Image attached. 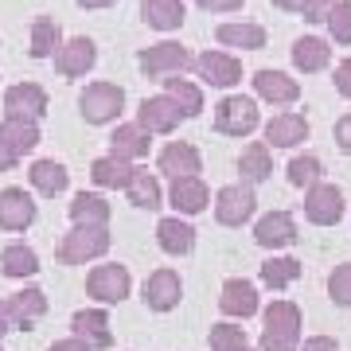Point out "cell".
Instances as JSON below:
<instances>
[{"instance_id": "1", "label": "cell", "mask_w": 351, "mask_h": 351, "mask_svg": "<svg viewBox=\"0 0 351 351\" xmlns=\"http://www.w3.org/2000/svg\"><path fill=\"white\" fill-rule=\"evenodd\" d=\"M262 348L258 351H301V328L304 316L293 301H269L262 313Z\"/></svg>"}, {"instance_id": "2", "label": "cell", "mask_w": 351, "mask_h": 351, "mask_svg": "<svg viewBox=\"0 0 351 351\" xmlns=\"http://www.w3.org/2000/svg\"><path fill=\"white\" fill-rule=\"evenodd\" d=\"M121 110H125V90L117 82H90L78 94V113L90 125H110V121L121 117Z\"/></svg>"}, {"instance_id": "3", "label": "cell", "mask_w": 351, "mask_h": 351, "mask_svg": "<svg viewBox=\"0 0 351 351\" xmlns=\"http://www.w3.org/2000/svg\"><path fill=\"white\" fill-rule=\"evenodd\" d=\"M106 250H110V230L106 226H75L71 234L59 239L55 258L63 265H86L94 258H101Z\"/></svg>"}, {"instance_id": "4", "label": "cell", "mask_w": 351, "mask_h": 351, "mask_svg": "<svg viewBox=\"0 0 351 351\" xmlns=\"http://www.w3.org/2000/svg\"><path fill=\"white\" fill-rule=\"evenodd\" d=\"M258 121H262V113H258V101L250 94H226L215 106V129L226 137H250Z\"/></svg>"}, {"instance_id": "5", "label": "cell", "mask_w": 351, "mask_h": 351, "mask_svg": "<svg viewBox=\"0 0 351 351\" xmlns=\"http://www.w3.org/2000/svg\"><path fill=\"white\" fill-rule=\"evenodd\" d=\"M137 66L145 71L149 78H180L188 66H195V59L188 55V47H180L172 39H164V43H152L137 55Z\"/></svg>"}, {"instance_id": "6", "label": "cell", "mask_w": 351, "mask_h": 351, "mask_svg": "<svg viewBox=\"0 0 351 351\" xmlns=\"http://www.w3.org/2000/svg\"><path fill=\"white\" fill-rule=\"evenodd\" d=\"M254 211H258V195H254V184H226V188H219V195H215V219L223 226H242L250 223Z\"/></svg>"}, {"instance_id": "7", "label": "cell", "mask_w": 351, "mask_h": 351, "mask_svg": "<svg viewBox=\"0 0 351 351\" xmlns=\"http://www.w3.org/2000/svg\"><path fill=\"white\" fill-rule=\"evenodd\" d=\"M129 289H133V277H129L125 265H117V262L94 265L86 277V293L98 304H121L129 297Z\"/></svg>"}, {"instance_id": "8", "label": "cell", "mask_w": 351, "mask_h": 351, "mask_svg": "<svg viewBox=\"0 0 351 351\" xmlns=\"http://www.w3.org/2000/svg\"><path fill=\"white\" fill-rule=\"evenodd\" d=\"M180 297H184V281H180V274H176V269L160 265V269H152V274L145 277L141 301L149 304L152 313H172L176 304H180Z\"/></svg>"}, {"instance_id": "9", "label": "cell", "mask_w": 351, "mask_h": 351, "mask_svg": "<svg viewBox=\"0 0 351 351\" xmlns=\"http://www.w3.org/2000/svg\"><path fill=\"white\" fill-rule=\"evenodd\" d=\"M304 219L316 226H336L343 219V191L336 184H316L304 191Z\"/></svg>"}, {"instance_id": "10", "label": "cell", "mask_w": 351, "mask_h": 351, "mask_svg": "<svg viewBox=\"0 0 351 351\" xmlns=\"http://www.w3.org/2000/svg\"><path fill=\"white\" fill-rule=\"evenodd\" d=\"M195 75H199L207 86L230 90V86L242 82V63L230 51H203L199 59H195Z\"/></svg>"}, {"instance_id": "11", "label": "cell", "mask_w": 351, "mask_h": 351, "mask_svg": "<svg viewBox=\"0 0 351 351\" xmlns=\"http://www.w3.org/2000/svg\"><path fill=\"white\" fill-rule=\"evenodd\" d=\"M47 113V90L39 82H16V86L4 90V117H27V121H39Z\"/></svg>"}, {"instance_id": "12", "label": "cell", "mask_w": 351, "mask_h": 351, "mask_svg": "<svg viewBox=\"0 0 351 351\" xmlns=\"http://www.w3.org/2000/svg\"><path fill=\"white\" fill-rule=\"evenodd\" d=\"M250 82H254V94L262 101H269V106H293L301 98V82L289 78L285 71H274V66H262Z\"/></svg>"}, {"instance_id": "13", "label": "cell", "mask_w": 351, "mask_h": 351, "mask_svg": "<svg viewBox=\"0 0 351 351\" xmlns=\"http://www.w3.org/2000/svg\"><path fill=\"white\" fill-rule=\"evenodd\" d=\"M94 63H98V43H94V39H86V36L66 39L63 47H59V55H55V71H59L63 78L86 75Z\"/></svg>"}, {"instance_id": "14", "label": "cell", "mask_w": 351, "mask_h": 351, "mask_svg": "<svg viewBox=\"0 0 351 351\" xmlns=\"http://www.w3.org/2000/svg\"><path fill=\"white\" fill-rule=\"evenodd\" d=\"M219 308L230 320H246V316L258 313V285L246 281V277H230L223 281V293H219Z\"/></svg>"}, {"instance_id": "15", "label": "cell", "mask_w": 351, "mask_h": 351, "mask_svg": "<svg viewBox=\"0 0 351 351\" xmlns=\"http://www.w3.org/2000/svg\"><path fill=\"white\" fill-rule=\"evenodd\" d=\"M180 121H184V110H180L168 94L145 98V101H141V110H137V125L149 129V133H172Z\"/></svg>"}, {"instance_id": "16", "label": "cell", "mask_w": 351, "mask_h": 351, "mask_svg": "<svg viewBox=\"0 0 351 351\" xmlns=\"http://www.w3.org/2000/svg\"><path fill=\"white\" fill-rule=\"evenodd\" d=\"M301 141H308V117L304 113L285 110V113H277V117L265 121V145L269 149H293Z\"/></svg>"}, {"instance_id": "17", "label": "cell", "mask_w": 351, "mask_h": 351, "mask_svg": "<svg viewBox=\"0 0 351 351\" xmlns=\"http://www.w3.org/2000/svg\"><path fill=\"white\" fill-rule=\"evenodd\" d=\"M156 168L172 180H184V176H199L203 172V160H199V149L188 145V141H172L164 145L160 156H156Z\"/></svg>"}, {"instance_id": "18", "label": "cell", "mask_w": 351, "mask_h": 351, "mask_svg": "<svg viewBox=\"0 0 351 351\" xmlns=\"http://www.w3.org/2000/svg\"><path fill=\"white\" fill-rule=\"evenodd\" d=\"M36 223V199L24 188L0 191V230H27Z\"/></svg>"}, {"instance_id": "19", "label": "cell", "mask_w": 351, "mask_h": 351, "mask_svg": "<svg viewBox=\"0 0 351 351\" xmlns=\"http://www.w3.org/2000/svg\"><path fill=\"white\" fill-rule=\"evenodd\" d=\"M297 239V219L289 211H269L254 223V242L265 246V250H277V246H289Z\"/></svg>"}, {"instance_id": "20", "label": "cell", "mask_w": 351, "mask_h": 351, "mask_svg": "<svg viewBox=\"0 0 351 351\" xmlns=\"http://www.w3.org/2000/svg\"><path fill=\"white\" fill-rule=\"evenodd\" d=\"M71 328H75V336H82L94 351H106L113 343V332H110V316L106 308H78L71 316Z\"/></svg>"}, {"instance_id": "21", "label": "cell", "mask_w": 351, "mask_h": 351, "mask_svg": "<svg viewBox=\"0 0 351 351\" xmlns=\"http://www.w3.org/2000/svg\"><path fill=\"white\" fill-rule=\"evenodd\" d=\"M168 199H172L176 215H199V211H207L211 191H207V184H203L199 176H184V180H172Z\"/></svg>"}, {"instance_id": "22", "label": "cell", "mask_w": 351, "mask_h": 351, "mask_svg": "<svg viewBox=\"0 0 351 351\" xmlns=\"http://www.w3.org/2000/svg\"><path fill=\"white\" fill-rule=\"evenodd\" d=\"M8 313H12V324L27 332L36 320H43V316H47V293H43V289H36V285L20 289V293H12V297H8Z\"/></svg>"}, {"instance_id": "23", "label": "cell", "mask_w": 351, "mask_h": 351, "mask_svg": "<svg viewBox=\"0 0 351 351\" xmlns=\"http://www.w3.org/2000/svg\"><path fill=\"white\" fill-rule=\"evenodd\" d=\"M156 242H160V250L172 254V258L191 254V246H195V226H191L188 219H180V215H168V219L156 223Z\"/></svg>"}, {"instance_id": "24", "label": "cell", "mask_w": 351, "mask_h": 351, "mask_svg": "<svg viewBox=\"0 0 351 351\" xmlns=\"http://www.w3.org/2000/svg\"><path fill=\"white\" fill-rule=\"evenodd\" d=\"M293 66L301 71V75H316V71H324L328 63H332V47H328V39L320 36H301L297 43H293Z\"/></svg>"}, {"instance_id": "25", "label": "cell", "mask_w": 351, "mask_h": 351, "mask_svg": "<svg viewBox=\"0 0 351 351\" xmlns=\"http://www.w3.org/2000/svg\"><path fill=\"white\" fill-rule=\"evenodd\" d=\"M152 133L149 129H141L137 121H129V125H117L110 137V152L113 156H121V160H141V156H149L152 149Z\"/></svg>"}, {"instance_id": "26", "label": "cell", "mask_w": 351, "mask_h": 351, "mask_svg": "<svg viewBox=\"0 0 351 351\" xmlns=\"http://www.w3.org/2000/svg\"><path fill=\"white\" fill-rule=\"evenodd\" d=\"M63 43H66L63 27L55 24L51 16H36V20H32V43H27V55H32V59H55Z\"/></svg>"}, {"instance_id": "27", "label": "cell", "mask_w": 351, "mask_h": 351, "mask_svg": "<svg viewBox=\"0 0 351 351\" xmlns=\"http://www.w3.org/2000/svg\"><path fill=\"white\" fill-rule=\"evenodd\" d=\"M0 141L16 152V156H24L39 145V121H27V117H0Z\"/></svg>"}, {"instance_id": "28", "label": "cell", "mask_w": 351, "mask_h": 351, "mask_svg": "<svg viewBox=\"0 0 351 351\" xmlns=\"http://www.w3.org/2000/svg\"><path fill=\"white\" fill-rule=\"evenodd\" d=\"M141 16L156 32H176V27L184 24L188 8H184V0H141Z\"/></svg>"}, {"instance_id": "29", "label": "cell", "mask_w": 351, "mask_h": 351, "mask_svg": "<svg viewBox=\"0 0 351 351\" xmlns=\"http://www.w3.org/2000/svg\"><path fill=\"white\" fill-rule=\"evenodd\" d=\"M110 215L113 207L94 191H78L71 199V223L75 226H110Z\"/></svg>"}, {"instance_id": "30", "label": "cell", "mask_w": 351, "mask_h": 351, "mask_svg": "<svg viewBox=\"0 0 351 351\" xmlns=\"http://www.w3.org/2000/svg\"><path fill=\"white\" fill-rule=\"evenodd\" d=\"M215 39L223 43V47H242V51H262L265 47V27L262 24H219L215 27Z\"/></svg>"}, {"instance_id": "31", "label": "cell", "mask_w": 351, "mask_h": 351, "mask_svg": "<svg viewBox=\"0 0 351 351\" xmlns=\"http://www.w3.org/2000/svg\"><path fill=\"white\" fill-rule=\"evenodd\" d=\"M0 274L4 277H16V281H24V277H36L39 274V254L24 242H12V246H4L0 250Z\"/></svg>"}, {"instance_id": "32", "label": "cell", "mask_w": 351, "mask_h": 351, "mask_svg": "<svg viewBox=\"0 0 351 351\" xmlns=\"http://www.w3.org/2000/svg\"><path fill=\"white\" fill-rule=\"evenodd\" d=\"M133 164L121 160V156H98V160L90 164V180L98 184V188H129V180H133Z\"/></svg>"}, {"instance_id": "33", "label": "cell", "mask_w": 351, "mask_h": 351, "mask_svg": "<svg viewBox=\"0 0 351 351\" xmlns=\"http://www.w3.org/2000/svg\"><path fill=\"white\" fill-rule=\"evenodd\" d=\"M239 172H242V184H262V180H269V172H274V156H269V145H265V141H254V145L242 149Z\"/></svg>"}, {"instance_id": "34", "label": "cell", "mask_w": 351, "mask_h": 351, "mask_svg": "<svg viewBox=\"0 0 351 351\" xmlns=\"http://www.w3.org/2000/svg\"><path fill=\"white\" fill-rule=\"evenodd\" d=\"M27 180H32V188H36L39 195H59V191H66V184H71V172H66L59 160H36L32 172H27Z\"/></svg>"}, {"instance_id": "35", "label": "cell", "mask_w": 351, "mask_h": 351, "mask_svg": "<svg viewBox=\"0 0 351 351\" xmlns=\"http://www.w3.org/2000/svg\"><path fill=\"white\" fill-rule=\"evenodd\" d=\"M129 203H137V207H145V211H156L164 199V191H160V180L152 172H145V168H137L133 172V180H129Z\"/></svg>"}, {"instance_id": "36", "label": "cell", "mask_w": 351, "mask_h": 351, "mask_svg": "<svg viewBox=\"0 0 351 351\" xmlns=\"http://www.w3.org/2000/svg\"><path fill=\"white\" fill-rule=\"evenodd\" d=\"M164 94L184 110V117H199L203 113V90L188 78H164Z\"/></svg>"}, {"instance_id": "37", "label": "cell", "mask_w": 351, "mask_h": 351, "mask_svg": "<svg viewBox=\"0 0 351 351\" xmlns=\"http://www.w3.org/2000/svg\"><path fill=\"white\" fill-rule=\"evenodd\" d=\"M289 184L293 188H316V184H324V164H320V156H313V152H301V156H293L289 160Z\"/></svg>"}, {"instance_id": "38", "label": "cell", "mask_w": 351, "mask_h": 351, "mask_svg": "<svg viewBox=\"0 0 351 351\" xmlns=\"http://www.w3.org/2000/svg\"><path fill=\"white\" fill-rule=\"evenodd\" d=\"M301 277V262L297 258H265L262 262V281L269 289H289Z\"/></svg>"}, {"instance_id": "39", "label": "cell", "mask_w": 351, "mask_h": 351, "mask_svg": "<svg viewBox=\"0 0 351 351\" xmlns=\"http://www.w3.org/2000/svg\"><path fill=\"white\" fill-rule=\"evenodd\" d=\"M211 351H246L250 348V339H246V328H239V324H211Z\"/></svg>"}, {"instance_id": "40", "label": "cell", "mask_w": 351, "mask_h": 351, "mask_svg": "<svg viewBox=\"0 0 351 351\" xmlns=\"http://www.w3.org/2000/svg\"><path fill=\"white\" fill-rule=\"evenodd\" d=\"M328 32H332V39L343 43V47L351 43V0H339L336 8H332V16H328Z\"/></svg>"}, {"instance_id": "41", "label": "cell", "mask_w": 351, "mask_h": 351, "mask_svg": "<svg viewBox=\"0 0 351 351\" xmlns=\"http://www.w3.org/2000/svg\"><path fill=\"white\" fill-rule=\"evenodd\" d=\"M328 297L336 304H351V262L336 265V269L328 274Z\"/></svg>"}, {"instance_id": "42", "label": "cell", "mask_w": 351, "mask_h": 351, "mask_svg": "<svg viewBox=\"0 0 351 351\" xmlns=\"http://www.w3.org/2000/svg\"><path fill=\"white\" fill-rule=\"evenodd\" d=\"M339 0H304L301 4V16L308 20V24H320V20H328L332 16V8H336Z\"/></svg>"}, {"instance_id": "43", "label": "cell", "mask_w": 351, "mask_h": 351, "mask_svg": "<svg viewBox=\"0 0 351 351\" xmlns=\"http://www.w3.org/2000/svg\"><path fill=\"white\" fill-rule=\"evenodd\" d=\"M332 82H336V94H339V98H351V59H339V63H336V75H332Z\"/></svg>"}, {"instance_id": "44", "label": "cell", "mask_w": 351, "mask_h": 351, "mask_svg": "<svg viewBox=\"0 0 351 351\" xmlns=\"http://www.w3.org/2000/svg\"><path fill=\"white\" fill-rule=\"evenodd\" d=\"M203 12H239L246 0H195Z\"/></svg>"}, {"instance_id": "45", "label": "cell", "mask_w": 351, "mask_h": 351, "mask_svg": "<svg viewBox=\"0 0 351 351\" xmlns=\"http://www.w3.org/2000/svg\"><path fill=\"white\" fill-rule=\"evenodd\" d=\"M332 133H336V145H339V149L351 152V113H343V117H339Z\"/></svg>"}, {"instance_id": "46", "label": "cell", "mask_w": 351, "mask_h": 351, "mask_svg": "<svg viewBox=\"0 0 351 351\" xmlns=\"http://www.w3.org/2000/svg\"><path fill=\"white\" fill-rule=\"evenodd\" d=\"M47 351H94V348H90L82 336H66V339H55Z\"/></svg>"}, {"instance_id": "47", "label": "cell", "mask_w": 351, "mask_h": 351, "mask_svg": "<svg viewBox=\"0 0 351 351\" xmlns=\"http://www.w3.org/2000/svg\"><path fill=\"white\" fill-rule=\"evenodd\" d=\"M301 351H339V343L332 336H308L301 343Z\"/></svg>"}, {"instance_id": "48", "label": "cell", "mask_w": 351, "mask_h": 351, "mask_svg": "<svg viewBox=\"0 0 351 351\" xmlns=\"http://www.w3.org/2000/svg\"><path fill=\"white\" fill-rule=\"evenodd\" d=\"M16 160H20V156H16V152L8 149V145H4V141H0V172H12Z\"/></svg>"}, {"instance_id": "49", "label": "cell", "mask_w": 351, "mask_h": 351, "mask_svg": "<svg viewBox=\"0 0 351 351\" xmlns=\"http://www.w3.org/2000/svg\"><path fill=\"white\" fill-rule=\"evenodd\" d=\"M8 328H12V313H8V301H0V339H4Z\"/></svg>"}, {"instance_id": "50", "label": "cell", "mask_w": 351, "mask_h": 351, "mask_svg": "<svg viewBox=\"0 0 351 351\" xmlns=\"http://www.w3.org/2000/svg\"><path fill=\"white\" fill-rule=\"evenodd\" d=\"M304 0H274V8H281V12H301Z\"/></svg>"}, {"instance_id": "51", "label": "cell", "mask_w": 351, "mask_h": 351, "mask_svg": "<svg viewBox=\"0 0 351 351\" xmlns=\"http://www.w3.org/2000/svg\"><path fill=\"white\" fill-rule=\"evenodd\" d=\"M78 8H110V4H117V0H75Z\"/></svg>"}, {"instance_id": "52", "label": "cell", "mask_w": 351, "mask_h": 351, "mask_svg": "<svg viewBox=\"0 0 351 351\" xmlns=\"http://www.w3.org/2000/svg\"><path fill=\"white\" fill-rule=\"evenodd\" d=\"M246 351H254V348H246Z\"/></svg>"}, {"instance_id": "53", "label": "cell", "mask_w": 351, "mask_h": 351, "mask_svg": "<svg viewBox=\"0 0 351 351\" xmlns=\"http://www.w3.org/2000/svg\"><path fill=\"white\" fill-rule=\"evenodd\" d=\"M0 351H4V348H0Z\"/></svg>"}]
</instances>
